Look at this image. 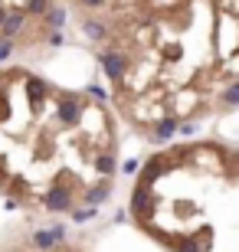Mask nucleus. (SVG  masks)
<instances>
[{"mask_svg":"<svg viewBox=\"0 0 239 252\" xmlns=\"http://www.w3.org/2000/svg\"><path fill=\"white\" fill-rule=\"evenodd\" d=\"M144 3H151V0H66L69 17L79 23V30L102 23V20L121 17V13H131V10L144 7Z\"/></svg>","mask_w":239,"mask_h":252,"instance_id":"6","label":"nucleus"},{"mask_svg":"<svg viewBox=\"0 0 239 252\" xmlns=\"http://www.w3.org/2000/svg\"><path fill=\"white\" fill-rule=\"evenodd\" d=\"M0 252H89V246L72 239L59 223L27 220L0 233Z\"/></svg>","mask_w":239,"mask_h":252,"instance_id":"5","label":"nucleus"},{"mask_svg":"<svg viewBox=\"0 0 239 252\" xmlns=\"http://www.w3.org/2000/svg\"><path fill=\"white\" fill-rule=\"evenodd\" d=\"M128 220L164 252H239V141L154 148L135 174Z\"/></svg>","mask_w":239,"mask_h":252,"instance_id":"3","label":"nucleus"},{"mask_svg":"<svg viewBox=\"0 0 239 252\" xmlns=\"http://www.w3.org/2000/svg\"><path fill=\"white\" fill-rule=\"evenodd\" d=\"M121 118L108 95L0 65V200L27 220H79L118 184Z\"/></svg>","mask_w":239,"mask_h":252,"instance_id":"2","label":"nucleus"},{"mask_svg":"<svg viewBox=\"0 0 239 252\" xmlns=\"http://www.w3.org/2000/svg\"><path fill=\"white\" fill-rule=\"evenodd\" d=\"M66 0H0V65L36 59L63 39Z\"/></svg>","mask_w":239,"mask_h":252,"instance_id":"4","label":"nucleus"},{"mask_svg":"<svg viewBox=\"0 0 239 252\" xmlns=\"http://www.w3.org/2000/svg\"><path fill=\"white\" fill-rule=\"evenodd\" d=\"M82 33L135 138L161 148L239 112V0H151Z\"/></svg>","mask_w":239,"mask_h":252,"instance_id":"1","label":"nucleus"}]
</instances>
